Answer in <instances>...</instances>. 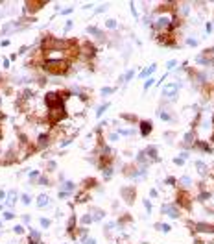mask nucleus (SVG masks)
<instances>
[{
	"label": "nucleus",
	"instance_id": "1",
	"mask_svg": "<svg viewBox=\"0 0 214 244\" xmlns=\"http://www.w3.org/2000/svg\"><path fill=\"white\" fill-rule=\"evenodd\" d=\"M162 93H164L166 98H175L177 93H179V83H168V85L162 89Z\"/></svg>",
	"mask_w": 214,
	"mask_h": 244
},
{
	"label": "nucleus",
	"instance_id": "2",
	"mask_svg": "<svg viewBox=\"0 0 214 244\" xmlns=\"http://www.w3.org/2000/svg\"><path fill=\"white\" fill-rule=\"evenodd\" d=\"M162 213H166L168 216H172V218H177V216H179L177 207H174V205H164V207H162Z\"/></svg>",
	"mask_w": 214,
	"mask_h": 244
},
{
	"label": "nucleus",
	"instance_id": "3",
	"mask_svg": "<svg viewBox=\"0 0 214 244\" xmlns=\"http://www.w3.org/2000/svg\"><path fill=\"white\" fill-rule=\"evenodd\" d=\"M168 22H170V19H168V17H161V19L157 20V26H159V28H166V26H168Z\"/></svg>",
	"mask_w": 214,
	"mask_h": 244
},
{
	"label": "nucleus",
	"instance_id": "4",
	"mask_svg": "<svg viewBox=\"0 0 214 244\" xmlns=\"http://www.w3.org/2000/svg\"><path fill=\"white\" fill-rule=\"evenodd\" d=\"M46 203H48V196H46V194H41V196H39V202H37V205H39V207H45Z\"/></svg>",
	"mask_w": 214,
	"mask_h": 244
},
{
	"label": "nucleus",
	"instance_id": "5",
	"mask_svg": "<svg viewBox=\"0 0 214 244\" xmlns=\"http://www.w3.org/2000/svg\"><path fill=\"white\" fill-rule=\"evenodd\" d=\"M140 126H142V135H148V131H149V128H152V126H149L148 122H142Z\"/></svg>",
	"mask_w": 214,
	"mask_h": 244
},
{
	"label": "nucleus",
	"instance_id": "6",
	"mask_svg": "<svg viewBox=\"0 0 214 244\" xmlns=\"http://www.w3.org/2000/svg\"><path fill=\"white\" fill-rule=\"evenodd\" d=\"M196 168H198V172H201V174H203V172L207 170V167L203 165V163H201V161H198V163H196Z\"/></svg>",
	"mask_w": 214,
	"mask_h": 244
},
{
	"label": "nucleus",
	"instance_id": "7",
	"mask_svg": "<svg viewBox=\"0 0 214 244\" xmlns=\"http://www.w3.org/2000/svg\"><path fill=\"white\" fill-rule=\"evenodd\" d=\"M15 198H17V194H15V192H9V200H8L9 205H13V203H15Z\"/></svg>",
	"mask_w": 214,
	"mask_h": 244
},
{
	"label": "nucleus",
	"instance_id": "8",
	"mask_svg": "<svg viewBox=\"0 0 214 244\" xmlns=\"http://www.w3.org/2000/svg\"><path fill=\"white\" fill-rule=\"evenodd\" d=\"M153 70H155V65H152V67H149V69H146V70L142 72V76H148V74H152Z\"/></svg>",
	"mask_w": 214,
	"mask_h": 244
},
{
	"label": "nucleus",
	"instance_id": "9",
	"mask_svg": "<svg viewBox=\"0 0 214 244\" xmlns=\"http://www.w3.org/2000/svg\"><path fill=\"white\" fill-rule=\"evenodd\" d=\"M22 231H24V228H22V226H17V228H15V233H18V235L22 233Z\"/></svg>",
	"mask_w": 214,
	"mask_h": 244
},
{
	"label": "nucleus",
	"instance_id": "10",
	"mask_svg": "<svg viewBox=\"0 0 214 244\" xmlns=\"http://www.w3.org/2000/svg\"><path fill=\"white\" fill-rule=\"evenodd\" d=\"M107 26H109V28H115L116 22H115V20H107Z\"/></svg>",
	"mask_w": 214,
	"mask_h": 244
},
{
	"label": "nucleus",
	"instance_id": "11",
	"mask_svg": "<svg viewBox=\"0 0 214 244\" xmlns=\"http://www.w3.org/2000/svg\"><path fill=\"white\" fill-rule=\"evenodd\" d=\"M65 189H67V191H72L74 185H72V183H65Z\"/></svg>",
	"mask_w": 214,
	"mask_h": 244
},
{
	"label": "nucleus",
	"instance_id": "12",
	"mask_svg": "<svg viewBox=\"0 0 214 244\" xmlns=\"http://www.w3.org/2000/svg\"><path fill=\"white\" fill-rule=\"evenodd\" d=\"M109 93H113V89H107V87L102 89V94H109Z\"/></svg>",
	"mask_w": 214,
	"mask_h": 244
},
{
	"label": "nucleus",
	"instance_id": "13",
	"mask_svg": "<svg viewBox=\"0 0 214 244\" xmlns=\"http://www.w3.org/2000/svg\"><path fill=\"white\" fill-rule=\"evenodd\" d=\"M161 118H162V120H170V115H166V113H161Z\"/></svg>",
	"mask_w": 214,
	"mask_h": 244
},
{
	"label": "nucleus",
	"instance_id": "14",
	"mask_svg": "<svg viewBox=\"0 0 214 244\" xmlns=\"http://www.w3.org/2000/svg\"><path fill=\"white\" fill-rule=\"evenodd\" d=\"M175 67V61H168V69H174Z\"/></svg>",
	"mask_w": 214,
	"mask_h": 244
},
{
	"label": "nucleus",
	"instance_id": "15",
	"mask_svg": "<svg viewBox=\"0 0 214 244\" xmlns=\"http://www.w3.org/2000/svg\"><path fill=\"white\" fill-rule=\"evenodd\" d=\"M181 181H183V183H185V185H190V179H188V178H183V179H181Z\"/></svg>",
	"mask_w": 214,
	"mask_h": 244
},
{
	"label": "nucleus",
	"instance_id": "16",
	"mask_svg": "<svg viewBox=\"0 0 214 244\" xmlns=\"http://www.w3.org/2000/svg\"><path fill=\"white\" fill-rule=\"evenodd\" d=\"M105 107H107V106H102V107H100V109H98V115H102V113H103V111H105Z\"/></svg>",
	"mask_w": 214,
	"mask_h": 244
},
{
	"label": "nucleus",
	"instance_id": "17",
	"mask_svg": "<svg viewBox=\"0 0 214 244\" xmlns=\"http://www.w3.org/2000/svg\"><path fill=\"white\" fill-rule=\"evenodd\" d=\"M87 244H96V240H94V239H89V240H87Z\"/></svg>",
	"mask_w": 214,
	"mask_h": 244
}]
</instances>
